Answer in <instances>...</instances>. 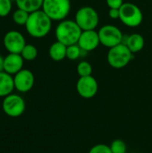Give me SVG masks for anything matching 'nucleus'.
I'll return each mask as SVG.
<instances>
[{
    "label": "nucleus",
    "instance_id": "9",
    "mask_svg": "<svg viewBox=\"0 0 152 153\" xmlns=\"http://www.w3.org/2000/svg\"><path fill=\"white\" fill-rule=\"evenodd\" d=\"M98 82L92 75L80 77L76 82L77 93L83 99L89 100L94 98L98 92Z\"/></svg>",
    "mask_w": 152,
    "mask_h": 153
},
{
    "label": "nucleus",
    "instance_id": "26",
    "mask_svg": "<svg viewBox=\"0 0 152 153\" xmlns=\"http://www.w3.org/2000/svg\"><path fill=\"white\" fill-rule=\"evenodd\" d=\"M108 15L111 19H119L120 17V9H116V8H109L108 11Z\"/></svg>",
    "mask_w": 152,
    "mask_h": 153
},
{
    "label": "nucleus",
    "instance_id": "10",
    "mask_svg": "<svg viewBox=\"0 0 152 153\" xmlns=\"http://www.w3.org/2000/svg\"><path fill=\"white\" fill-rule=\"evenodd\" d=\"M25 45L24 36L17 30H10L4 37V46L9 53L21 54Z\"/></svg>",
    "mask_w": 152,
    "mask_h": 153
},
{
    "label": "nucleus",
    "instance_id": "22",
    "mask_svg": "<svg viewBox=\"0 0 152 153\" xmlns=\"http://www.w3.org/2000/svg\"><path fill=\"white\" fill-rule=\"evenodd\" d=\"M82 48L78 44H73L68 46L66 48V58L69 60H76L80 57Z\"/></svg>",
    "mask_w": 152,
    "mask_h": 153
},
{
    "label": "nucleus",
    "instance_id": "12",
    "mask_svg": "<svg viewBox=\"0 0 152 153\" xmlns=\"http://www.w3.org/2000/svg\"><path fill=\"white\" fill-rule=\"evenodd\" d=\"M77 44L80 46L82 50L84 51H92L96 49L100 44L99 32L95 30H82Z\"/></svg>",
    "mask_w": 152,
    "mask_h": 153
},
{
    "label": "nucleus",
    "instance_id": "18",
    "mask_svg": "<svg viewBox=\"0 0 152 153\" xmlns=\"http://www.w3.org/2000/svg\"><path fill=\"white\" fill-rule=\"evenodd\" d=\"M21 56L26 61H33L38 56V49L31 44H26L21 52Z\"/></svg>",
    "mask_w": 152,
    "mask_h": 153
},
{
    "label": "nucleus",
    "instance_id": "13",
    "mask_svg": "<svg viewBox=\"0 0 152 153\" xmlns=\"http://www.w3.org/2000/svg\"><path fill=\"white\" fill-rule=\"evenodd\" d=\"M23 63L24 59L21 54L9 53L6 56H4V71L11 75H14L22 69Z\"/></svg>",
    "mask_w": 152,
    "mask_h": 153
},
{
    "label": "nucleus",
    "instance_id": "19",
    "mask_svg": "<svg viewBox=\"0 0 152 153\" xmlns=\"http://www.w3.org/2000/svg\"><path fill=\"white\" fill-rule=\"evenodd\" d=\"M29 15H30V13L18 8L13 13V20L17 25H21V26L24 25L25 26V24L28 21Z\"/></svg>",
    "mask_w": 152,
    "mask_h": 153
},
{
    "label": "nucleus",
    "instance_id": "27",
    "mask_svg": "<svg viewBox=\"0 0 152 153\" xmlns=\"http://www.w3.org/2000/svg\"><path fill=\"white\" fill-rule=\"evenodd\" d=\"M4 57L0 55V72H4Z\"/></svg>",
    "mask_w": 152,
    "mask_h": 153
},
{
    "label": "nucleus",
    "instance_id": "24",
    "mask_svg": "<svg viewBox=\"0 0 152 153\" xmlns=\"http://www.w3.org/2000/svg\"><path fill=\"white\" fill-rule=\"evenodd\" d=\"M88 153H112L110 147L104 143H99L92 146Z\"/></svg>",
    "mask_w": 152,
    "mask_h": 153
},
{
    "label": "nucleus",
    "instance_id": "15",
    "mask_svg": "<svg viewBox=\"0 0 152 153\" xmlns=\"http://www.w3.org/2000/svg\"><path fill=\"white\" fill-rule=\"evenodd\" d=\"M125 44L130 49V51L133 54H134L142 50L145 45V40H144V38L141 34L133 33L127 37V39Z\"/></svg>",
    "mask_w": 152,
    "mask_h": 153
},
{
    "label": "nucleus",
    "instance_id": "17",
    "mask_svg": "<svg viewBox=\"0 0 152 153\" xmlns=\"http://www.w3.org/2000/svg\"><path fill=\"white\" fill-rule=\"evenodd\" d=\"M18 8L28 13H33L42 8L44 0H14Z\"/></svg>",
    "mask_w": 152,
    "mask_h": 153
},
{
    "label": "nucleus",
    "instance_id": "28",
    "mask_svg": "<svg viewBox=\"0 0 152 153\" xmlns=\"http://www.w3.org/2000/svg\"><path fill=\"white\" fill-rule=\"evenodd\" d=\"M70 1H71V0H70Z\"/></svg>",
    "mask_w": 152,
    "mask_h": 153
},
{
    "label": "nucleus",
    "instance_id": "16",
    "mask_svg": "<svg viewBox=\"0 0 152 153\" xmlns=\"http://www.w3.org/2000/svg\"><path fill=\"white\" fill-rule=\"evenodd\" d=\"M66 48L67 47L65 45L56 40L50 46L48 49L49 57L56 62L64 60L66 57Z\"/></svg>",
    "mask_w": 152,
    "mask_h": 153
},
{
    "label": "nucleus",
    "instance_id": "23",
    "mask_svg": "<svg viewBox=\"0 0 152 153\" xmlns=\"http://www.w3.org/2000/svg\"><path fill=\"white\" fill-rule=\"evenodd\" d=\"M12 11V0H0V17H5Z\"/></svg>",
    "mask_w": 152,
    "mask_h": 153
},
{
    "label": "nucleus",
    "instance_id": "14",
    "mask_svg": "<svg viewBox=\"0 0 152 153\" xmlns=\"http://www.w3.org/2000/svg\"><path fill=\"white\" fill-rule=\"evenodd\" d=\"M14 90V82L13 75L4 72H0V97L4 98L13 93Z\"/></svg>",
    "mask_w": 152,
    "mask_h": 153
},
{
    "label": "nucleus",
    "instance_id": "21",
    "mask_svg": "<svg viewBox=\"0 0 152 153\" xmlns=\"http://www.w3.org/2000/svg\"><path fill=\"white\" fill-rule=\"evenodd\" d=\"M109 147L112 153H126V151H127L126 143L121 139L114 140L110 143Z\"/></svg>",
    "mask_w": 152,
    "mask_h": 153
},
{
    "label": "nucleus",
    "instance_id": "20",
    "mask_svg": "<svg viewBox=\"0 0 152 153\" xmlns=\"http://www.w3.org/2000/svg\"><path fill=\"white\" fill-rule=\"evenodd\" d=\"M77 74L80 77L90 76L92 74V66L87 61H82L78 64L76 68Z\"/></svg>",
    "mask_w": 152,
    "mask_h": 153
},
{
    "label": "nucleus",
    "instance_id": "8",
    "mask_svg": "<svg viewBox=\"0 0 152 153\" xmlns=\"http://www.w3.org/2000/svg\"><path fill=\"white\" fill-rule=\"evenodd\" d=\"M98 32L100 44L108 48L123 43V33L120 29L115 25H104L99 29Z\"/></svg>",
    "mask_w": 152,
    "mask_h": 153
},
{
    "label": "nucleus",
    "instance_id": "2",
    "mask_svg": "<svg viewBox=\"0 0 152 153\" xmlns=\"http://www.w3.org/2000/svg\"><path fill=\"white\" fill-rule=\"evenodd\" d=\"M82 30L75 21L63 20L56 28V40L63 43L66 47L77 44Z\"/></svg>",
    "mask_w": 152,
    "mask_h": 153
},
{
    "label": "nucleus",
    "instance_id": "6",
    "mask_svg": "<svg viewBox=\"0 0 152 153\" xmlns=\"http://www.w3.org/2000/svg\"><path fill=\"white\" fill-rule=\"evenodd\" d=\"M120 21L128 27H138L143 20V14L139 6L133 3H124L120 7Z\"/></svg>",
    "mask_w": 152,
    "mask_h": 153
},
{
    "label": "nucleus",
    "instance_id": "11",
    "mask_svg": "<svg viewBox=\"0 0 152 153\" xmlns=\"http://www.w3.org/2000/svg\"><path fill=\"white\" fill-rule=\"evenodd\" d=\"M13 82L15 90H17L19 92L26 93L33 88L35 77L30 70L22 69L13 75Z\"/></svg>",
    "mask_w": 152,
    "mask_h": 153
},
{
    "label": "nucleus",
    "instance_id": "5",
    "mask_svg": "<svg viewBox=\"0 0 152 153\" xmlns=\"http://www.w3.org/2000/svg\"><path fill=\"white\" fill-rule=\"evenodd\" d=\"M82 30H95L99 25V17L97 11L91 6H82L75 13L74 20Z\"/></svg>",
    "mask_w": 152,
    "mask_h": 153
},
{
    "label": "nucleus",
    "instance_id": "4",
    "mask_svg": "<svg viewBox=\"0 0 152 153\" xmlns=\"http://www.w3.org/2000/svg\"><path fill=\"white\" fill-rule=\"evenodd\" d=\"M133 59V53L125 43L109 48L108 53V62L115 69L125 67Z\"/></svg>",
    "mask_w": 152,
    "mask_h": 153
},
{
    "label": "nucleus",
    "instance_id": "3",
    "mask_svg": "<svg viewBox=\"0 0 152 153\" xmlns=\"http://www.w3.org/2000/svg\"><path fill=\"white\" fill-rule=\"evenodd\" d=\"M42 11L52 21H63L68 16L71 10L70 0H44Z\"/></svg>",
    "mask_w": 152,
    "mask_h": 153
},
{
    "label": "nucleus",
    "instance_id": "7",
    "mask_svg": "<svg viewBox=\"0 0 152 153\" xmlns=\"http://www.w3.org/2000/svg\"><path fill=\"white\" fill-rule=\"evenodd\" d=\"M26 108V103L22 97L18 94H10L4 98L2 109L4 113L10 117H21Z\"/></svg>",
    "mask_w": 152,
    "mask_h": 153
},
{
    "label": "nucleus",
    "instance_id": "25",
    "mask_svg": "<svg viewBox=\"0 0 152 153\" xmlns=\"http://www.w3.org/2000/svg\"><path fill=\"white\" fill-rule=\"evenodd\" d=\"M107 4L109 8L120 9V7L124 4V0H106Z\"/></svg>",
    "mask_w": 152,
    "mask_h": 153
},
{
    "label": "nucleus",
    "instance_id": "1",
    "mask_svg": "<svg viewBox=\"0 0 152 153\" xmlns=\"http://www.w3.org/2000/svg\"><path fill=\"white\" fill-rule=\"evenodd\" d=\"M25 28L30 36L41 39L49 33L52 28V20L40 9L30 13Z\"/></svg>",
    "mask_w": 152,
    "mask_h": 153
}]
</instances>
